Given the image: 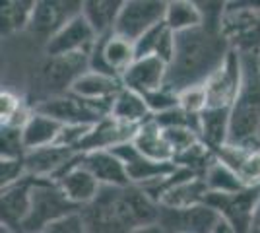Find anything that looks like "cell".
Masks as SVG:
<instances>
[{"label": "cell", "mask_w": 260, "mask_h": 233, "mask_svg": "<svg viewBox=\"0 0 260 233\" xmlns=\"http://www.w3.org/2000/svg\"><path fill=\"white\" fill-rule=\"evenodd\" d=\"M80 161L101 183V187H128L130 179L120 157L111 150H98L80 154Z\"/></svg>", "instance_id": "cell-20"}, {"label": "cell", "mask_w": 260, "mask_h": 233, "mask_svg": "<svg viewBox=\"0 0 260 233\" xmlns=\"http://www.w3.org/2000/svg\"><path fill=\"white\" fill-rule=\"evenodd\" d=\"M165 25L173 34H183L188 29L200 27L204 23V16L200 12L198 2L190 0H171L167 2V12H165Z\"/></svg>", "instance_id": "cell-29"}, {"label": "cell", "mask_w": 260, "mask_h": 233, "mask_svg": "<svg viewBox=\"0 0 260 233\" xmlns=\"http://www.w3.org/2000/svg\"><path fill=\"white\" fill-rule=\"evenodd\" d=\"M229 126H231V109L208 107L200 115V140L217 152L229 144Z\"/></svg>", "instance_id": "cell-26"}, {"label": "cell", "mask_w": 260, "mask_h": 233, "mask_svg": "<svg viewBox=\"0 0 260 233\" xmlns=\"http://www.w3.org/2000/svg\"><path fill=\"white\" fill-rule=\"evenodd\" d=\"M51 181H54L60 187V190L66 194V198L72 204H76L80 210L87 206L89 202H93L101 190V183L82 165L80 154L74 155V159Z\"/></svg>", "instance_id": "cell-16"}, {"label": "cell", "mask_w": 260, "mask_h": 233, "mask_svg": "<svg viewBox=\"0 0 260 233\" xmlns=\"http://www.w3.org/2000/svg\"><path fill=\"white\" fill-rule=\"evenodd\" d=\"M37 177H23L22 181L14 183L10 187L2 189L0 198V220H2V231L20 233L22 223L29 216L31 210V192Z\"/></svg>", "instance_id": "cell-14"}, {"label": "cell", "mask_w": 260, "mask_h": 233, "mask_svg": "<svg viewBox=\"0 0 260 233\" xmlns=\"http://www.w3.org/2000/svg\"><path fill=\"white\" fill-rule=\"evenodd\" d=\"M111 117H115L120 122H126L130 126H142L146 121H150L153 115L150 113L140 93L122 88L113 101Z\"/></svg>", "instance_id": "cell-28"}, {"label": "cell", "mask_w": 260, "mask_h": 233, "mask_svg": "<svg viewBox=\"0 0 260 233\" xmlns=\"http://www.w3.org/2000/svg\"><path fill=\"white\" fill-rule=\"evenodd\" d=\"M204 181H206V187L210 192L233 194V192L247 189V185L241 181L237 173L219 159H216L212 165L208 167V171L204 173Z\"/></svg>", "instance_id": "cell-31"}, {"label": "cell", "mask_w": 260, "mask_h": 233, "mask_svg": "<svg viewBox=\"0 0 260 233\" xmlns=\"http://www.w3.org/2000/svg\"><path fill=\"white\" fill-rule=\"evenodd\" d=\"M62 122L54 121L47 115L33 111L31 117L27 119L25 126H23V144L25 150H39V148H47V146L56 144V138L62 130Z\"/></svg>", "instance_id": "cell-27"}, {"label": "cell", "mask_w": 260, "mask_h": 233, "mask_svg": "<svg viewBox=\"0 0 260 233\" xmlns=\"http://www.w3.org/2000/svg\"><path fill=\"white\" fill-rule=\"evenodd\" d=\"M161 206L144 189L101 187L93 202L80 210L87 233H132L142 225L157 223Z\"/></svg>", "instance_id": "cell-1"}, {"label": "cell", "mask_w": 260, "mask_h": 233, "mask_svg": "<svg viewBox=\"0 0 260 233\" xmlns=\"http://www.w3.org/2000/svg\"><path fill=\"white\" fill-rule=\"evenodd\" d=\"M35 2L31 0H8L0 8V31L2 35H12L29 27Z\"/></svg>", "instance_id": "cell-30"}, {"label": "cell", "mask_w": 260, "mask_h": 233, "mask_svg": "<svg viewBox=\"0 0 260 233\" xmlns=\"http://www.w3.org/2000/svg\"><path fill=\"white\" fill-rule=\"evenodd\" d=\"M45 233H87V231H86V225H84V220H82V216L78 212V214H72V216H68L64 220H60V222L53 223Z\"/></svg>", "instance_id": "cell-40"}, {"label": "cell", "mask_w": 260, "mask_h": 233, "mask_svg": "<svg viewBox=\"0 0 260 233\" xmlns=\"http://www.w3.org/2000/svg\"><path fill=\"white\" fill-rule=\"evenodd\" d=\"M82 14V2L70 0H37L33 10L29 31L37 37H43L45 43L56 35L72 18Z\"/></svg>", "instance_id": "cell-12"}, {"label": "cell", "mask_w": 260, "mask_h": 233, "mask_svg": "<svg viewBox=\"0 0 260 233\" xmlns=\"http://www.w3.org/2000/svg\"><path fill=\"white\" fill-rule=\"evenodd\" d=\"M167 12V2L163 0H126L122 4L115 34L136 43L155 25L163 23Z\"/></svg>", "instance_id": "cell-9"}, {"label": "cell", "mask_w": 260, "mask_h": 233, "mask_svg": "<svg viewBox=\"0 0 260 233\" xmlns=\"http://www.w3.org/2000/svg\"><path fill=\"white\" fill-rule=\"evenodd\" d=\"M216 159H217L216 152H214L212 148H208V146L200 140V142H196L194 146H190L188 150H184V152L175 155L173 163L177 167L194 171L196 175H202V177H204L208 167L212 165Z\"/></svg>", "instance_id": "cell-32"}, {"label": "cell", "mask_w": 260, "mask_h": 233, "mask_svg": "<svg viewBox=\"0 0 260 233\" xmlns=\"http://www.w3.org/2000/svg\"><path fill=\"white\" fill-rule=\"evenodd\" d=\"M243 56V86L231 107L229 144L260 150V66L258 55Z\"/></svg>", "instance_id": "cell-3"}, {"label": "cell", "mask_w": 260, "mask_h": 233, "mask_svg": "<svg viewBox=\"0 0 260 233\" xmlns=\"http://www.w3.org/2000/svg\"><path fill=\"white\" fill-rule=\"evenodd\" d=\"M254 229L260 233V200H258V206H256V212H254Z\"/></svg>", "instance_id": "cell-43"}, {"label": "cell", "mask_w": 260, "mask_h": 233, "mask_svg": "<svg viewBox=\"0 0 260 233\" xmlns=\"http://www.w3.org/2000/svg\"><path fill=\"white\" fill-rule=\"evenodd\" d=\"M2 233H6V231H2Z\"/></svg>", "instance_id": "cell-46"}, {"label": "cell", "mask_w": 260, "mask_h": 233, "mask_svg": "<svg viewBox=\"0 0 260 233\" xmlns=\"http://www.w3.org/2000/svg\"><path fill=\"white\" fill-rule=\"evenodd\" d=\"M231 47L219 27L200 25L177 34L173 62L167 70V88L183 91L186 88L204 86L210 76L228 58Z\"/></svg>", "instance_id": "cell-2"}, {"label": "cell", "mask_w": 260, "mask_h": 233, "mask_svg": "<svg viewBox=\"0 0 260 233\" xmlns=\"http://www.w3.org/2000/svg\"><path fill=\"white\" fill-rule=\"evenodd\" d=\"M27 154L23 144V128L2 124L0 128V159H23Z\"/></svg>", "instance_id": "cell-33"}, {"label": "cell", "mask_w": 260, "mask_h": 233, "mask_svg": "<svg viewBox=\"0 0 260 233\" xmlns=\"http://www.w3.org/2000/svg\"><path fill=\"white\" fill-rule=\"evenodd\" d=\"M87 70H89V55L87 53L47 56L41 68H39V74H37V84H39L41 97L35 103L70 93L76 80L80 76H84Z\"/></svg>", "instance_id": "cell-6"}, {"label": "cell", "mask_w": 260, "mask_h": 233, "mask_svg": "<svg viewBox=\"0 0 260 233\" xmlns=\"http://www.w3.org/2000/svg\"><path fill=\"white\" fill-rule=\"evenodd\" d=\"M111 152L117 157H120V161L126 167L130 185H136V187H144V185H150L153 181L169 177L177 169L173 161H153V159L144 157L132 142L117 146Z\"/></svg>", "instance_id": "cell-17"}, {"label": "cell", "mask_w": 260, "mask_h": 233, "mask_svg": "<svg viewBox=\"0 0 260 233\" xmlns=\"http://www.w3.org/2000/svg\"><path fill=\"white\" fill-rule=\"evenodd\" d=\"M132 144L136 146V150L144 157H148V159H153V161H173V148L169 146L163 128L153 121V117L138 128Z\"/></svg>", "instance_id": "cell-23"}, {"label": "cell", "mask_w": 260, "mask_h": 233, "mask_svg": "<svg viewBox=\"0 0 260 233\" xmlns=\"http://www.w3.org/2000/svg\"><path fill=\"white\" fill-rule=\"evenodd\" d=\"M80 208L66 198L60 187L51 179H35L31 192V210L22 223L20 233H45L53 223L64 220Z\"/></svg>", "instance_id": "cell-4"}, {"label": "cell", "mask_w": 260, "mask_h": 233, "mask_svg": "<svg viewBox=\"0 0 260 233\" xmlns=\"http://www.w3.org/2000/svg\"><path fill=\"white\" fill-rule=\"evenodd\" d=\"M120 89H122L120 78L105 76V74L87 70L72 86V93L87 101H111L117 97Z\"/></svg>", "instance_id": "cell-24"}, {"label": "cell", "mask_w": 260, "mask_h": 233, "mask_svg": "<svg viewBox=\"0 0 260 233\" xmlns=\"http://www.w3.org/2000/svg\"><path fill=\"white\" fill-rule=\"evenodd\" d=\"M219 29L231 51L260 55V10L252 2H228Z\"/></svg>", "instance_id": "cell-5"}, {"label": "cell", "mask_w": 260, "mask_h": 233, "mask_svg": "<svg viewBox=\"0 0 260 233\" xmlns=\"http://www.w3.org/2000/svg\"><path fill=\"white\" fill-rule=\"evenodd\" d=\"M167 70L169 66L157 56L136 58L128 66V70L120 76V82H122V88L132 89L140 95H148L152 91L165 88Z\"/></svg>", "instance_id": "cell-19"}, {"label": "cell", "mask_w": 260, "mask_h": 233, "mask_svg": "<svg viewBox=\"0 0 260 233\" xmlns=\"http://www.w3.org/2000/svg\"><path fill=\"white\" fill-rule=\"evenodd\" d=\"M243 86V56L237 51H229L228 58L210 76L204 88L208 93V107L231 109Z\"/></svg>", "instance_id": "cell-11"}, {"label": "cell", "mask_w": 260, "mask_h": 233, "mask_svg": "<svg viewBox=\"0 0 260 233\" xmlns=\"http://www.w3.org/2000/svg\"><path fill=\"white\" fill-rule=\"evenodd\" d=\"M258 66H260V55H258Z\"/></svg>", "instance_id": "cell-44"}, {"label": "cell", "mask_w": 260, "mask_h": 233, "mask_svg": "<svg viewBox=\"0 0 260 233\" xmlns=\"http://www.w3.org/2000/svg\"><path fill=\"white\" fill-rule=\"evenodd\" d=\"M113 101H87L74 95L72 91L58 95V97H51V99L39 101L31 105L33 111L47 115L54 121L62 122V124H98L103 121L105 117L111 115L113 109Z\"/></svg>", "instance_id": "cell-7"}, {"label": "cell", "mask_w": 260, "mask_h": 233, "mask_svg": "<svg viewBox=\"0 0 260 233\" xmlns=\"http://www.w3.org/2000/svg\"><path fill=\"white\" fill-rule=\"evenodd\" d=\"M217 159L229 165L247 187L260 185V150L225 144L216 152Z\"/></svg>", "instance_id": "cell-22"}, {"label": "cell", "mask_w": 260, "mask_h": 233, "mask_svg": "<svg viewBox=\"0 0 260 233\" xmlns=\"http://www.w3.org/2000/svg\"><path fill=\"white\" fill-rule=\"evenodd\" d=\"M258 140H260V134H258Z\"/></svg>", "instance_id": "cell-45"}, {"label": "cell", "mask_w": 260, "mask_h": 233, "mask_svg": "<svg viewBox=\"0 0 260 233\" xmlns=\"http://www.w3.org/2000/svg\"><path fill=\"white\" fill-rule=\"evenodd\" d=\"M89 130H91L89 124H64L60 134H58V138H56V146L76 150L78 144L86 138Z\"/></svg>", "instance_id": "cell-39"}, {"label": "cell", "mask_w": 260, "mask_h": 233, "mask_svg": "<svg viewBox=\"0 0 260 233\" xmlns=\"http://www.w3.org/2000/svg\"><path fill=\"white\" fill-rule=\"evenodd\" d=\"M163 132L167 136V142L173 148V154H181L184 150H188L190 146L200 142V134L192 130V128H163ZM173 155V157H175Z\"/></svg>", "instance_id": "cell-36"}, {"label": "cell", "mask_w": 260, "mask_h": 233, "mask_svg": "<svg viewBox=\"0 0 260 233\" xmlns=\"http://www.w3.org/2000/svg\"><path fill=\"white\" fill-rule=\"evenodd\" d=\"M212 233H235V231H233V229L229 227L228 223H225L223 220H221V222H219V223L216 225V229H214Z\"/></svg>", "instance_id": "cell-42"}, {"label": "cell", "mask_w": 260, "mask_h": 233, "mask_svg": "<svg viewBox=\"0 0 260 233\" xmlns=\"http://www.w3.org/2000/svg\"><path fill=\"white\" fill-rule=\"evenodd\" d=\"M95 41H98V34L87 23L86 18L78 14L76 18H72L58 34L53 35L45 43V53L47 56H64L76 55V53L89 55Z\"/></svg>", "instance_id": "cell-15"}, {"label": "cell", "mask_w": 260, "mask_h": 233, "mask_svg": "<svg viewBox=\"0 0 260 233\" xmlns=\"http://www.w3.org/2000/svg\"><path fill=\"white\" fill-rule=\"evenodd\" d=\"M140 126H130L126 122L117 121L115 117H105L103 121L91 126L87 136L78 144L74 150L76 154H87V152H98V150H113L120 144L132 142Z\"/></svg>", "instance_id": "cell-18"}, {"label": "cell", "mask_w": 260, "mask_h": 233, "mask_svg": "<svg viewBox=\"0 0 260 233\" xmlns=\"http://www.w3.org/2000/svg\"><path fill=\"white\" fill-rule=\"evenodd\" d=\"M179 107L183 111L200 117L208 109V93L204 86H194L179 91Z\"/></svg>", "instance_id": "cell-34"}, {"label": "cell", "mask_w": 260, "mask_h": 233, "mask_svg": "<svg viewBox=\"0 0 260 233\" xmlns=\"http://www.w3.org/2000/svg\"><path fill=\"white\" fill-rule=\"evenodd\" d=\"M74 155H76L74 150L53 144L27 152L23 161H25L27 175L37 179H54L74 159Z\"/></svg>", "instance_id": "cell-21"}, {"label": "cell", "mask_w": 260, "mask_h": 233, "mask_svg": "<svg viewBox=\"0 0 260 233\" xmlns=\"http://www.w3.org/2000/svg\"><path fill=\"white\" fill-rule=\"evenodd\" d=\"M165 22L155 25L153 29H150L146 35H142L140 39L134 43L136 47V58H146V56H155V51L159 47V41H161V35L165 31Z\"/></svg>", "instance_id": "cell-37"}, {"label": "cell", "mask_w": 260, "mask_h": 233, "mask_svg": "<svg viewBox=\"0 0 260 233\" xmlns=\"http://www.w3.org/2000/svg\"><path fill=\"white\" fill-rule=\"evenodd\" d=\"M134 60H136L134 43L117 34H109L98 37L93 45L89 53V70L105 76L120 78Z\"/></svg>", "instance_id": "cell-10"}, {"label": "cell", "mask_w": 260, "mask_h": 233, "mask_svg": "<svg viewBox=\"0 0 260 233\" xmlns=\"http://www.w3.org/2000/svg\"><path fill=\"white\" fill-rule=\"evenodd\" d=\"M27 177V169L23 159H0V179H2V189L10 187L14 183Z\"/></svg>", "instance_id": "cell-38"}, {"label": "cell", "mask_w": 260, "mask_h": 233, "mask_svg": "<svg viewBox=\"0 0 260 233\" xmlns=\"http://www.w3.org/2000/svg\"><path fill=\"white\" fill-rule=\"evenodd\" d=\"M219 222V214L206 204H198L183 210L161 206L157 220L165 233H212Z\"/></svg>", "instance_id": "cell-13"}, {"label": "cell", "mask_w": 260, "mask_h": 233, "mask_svg": "<svg viewBox=\"0 0 260 233\" xmlns=\"http://www.w3.org/2000/svg\"><path fill=\"white\" fill-rule=\"evenodd\" d=\"M260 200V185L247 189L221 194V192H208L204 204L219 214V218L228 223L235 233H250L254 229V212Z\"/></svg>", "instance_id": "cell-8"}, {"label": "cell", "mask_w": 260, "mask_h": 233, "mask_svg": "<svg viewBox=\"0 0 260 233\" xmlns=\"http://www.w3.org/2000/svg\"><path fill=\"white\" fill-rule=\"evenodd\" d=\"M132 233H165L159 223H150V225H142L138 229H134Z\"/></svg>", "instance_id": "cell-41"}, {"label": "cell", "mask_w": 260, "mask_h": 233, "mask_svg": "<svg viewBox=\"0 0 260 233\" xmlns=\"http://www.w3.org/2000/svg\"><path fill=\"white\" fill-rule=\"evenodd\" d=\"M142 97H144L152 115H161V113L179 107V93L173 91L171 88H167V86L157 89V91H152L148 95H142Z\"/></svg>", "instance_id": "cell-35"}, {"label": "cell", "mask_w": 260, "mask_h": 233, "mask_svg": "<svg viewBox=\"0 0 260 233\" xmlns=\"http://www.w3.org/2000/svg\"><path fill=\"white\" fill-rule=\"evenodd\" d=\"M120 0H86L82 2V16L93 27L98 37L115 34V25L122 10Z\"/></svg>", "instance_id": "cell-25"}]
</instances>
